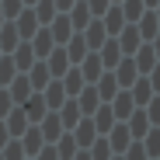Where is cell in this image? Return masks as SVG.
Listing matches in <instances>:
<instances>
[{
  "label": "cell",
  "instance_id": "1",
  "mask_svg": "<svg viewBox=\"0 0 160 160\" xmlns=\"http://www.w3.org/2000/svg\"><path fill=\"white\" fill-rule=\"evenodd\" d=\"M125 125H129V132H132V139H143L146 132L153 129V125H150V115H146V108H136V112H132V115L125 118Z\"/></svg>",
  "mask_w": 160,
  "mask_h": 160
},
{
  "label": "cell",
  "instance_id": "2",
  "mask_svg": "<svg viewBox=\"0 0 160 160\" xmlns=\"http://www.w3.org/2000/svg\"><path fill=\"white\" fill-rule=\"evenodd\" d=\"M104 139L112 143V150H115V153H125V150L132 146V132H129V125H125V122H118V125H115Z\"/></svg>",
  "mask_w": 160,
  "mask_h": 160
},
{
  "label": "cell",
  "instance_id": "3",
  "mask_svg": "<svg viewBox=\"0 0 160 160\" xmlns=\"http://www.w3.org/2000/svg\"><path fill=\"white\" fill-rule=\"evenodd\" d=\"M73 139H77V146H94V139H98L94 118H80L77 129H73Z\"/></svg>",
  "mask_w": 160,
  "mask_h": 160
},
{
  "label": "cell",
  "instance_id": "4",
  "mask_svg": "<svg viewBox=\"0 0 160 160\" xmlns=\"http://www.w3.org/2000/svg\"><path fill=\"white\" fill-rule=\"evenodd\" d=\"M129 94H132V101H136V108H146L150 98H153V84H150V77H139L136 84L129 87Z\"/></svg>",
  "mask_w": 160,
  "mask_h": 160
},
{
  "label": "cell",
  "instance_id": "5",
  "mask_svg": "<svg viewBox=\"0 0 160 160\" xmlns=\"http://www.w3.org/2000/svg\"><path fill=\"white\" fill-rule=\"evenodd\" d=\"M91 118H94L98 136H108V132H112V125H115V112H112V104H101V108H98Z\"/></svg>",
  "mask_w": 160,
  "mask_h": 160
},
{
  "label": "cell",
  "instance_id": "6",
  "mask_svg": "<svg viewBox=\"0 0 160 160\" xmlns=\"http://www.w3.org/2000/svg\"><path fill=\"white\" fill-rule=\"evenodd\" d=\"M77 104H80V112H84V115L91 118V115H94V112L101 108L104 101L98 98V87H87V91H80V94H77Z\"/></svg>",
  "mask_w": 160,
  "mask_h": 160
},
{
  "label": "cell",
  "instance_id": "7",
  "mask_svg": "<svg viewBox=\"0 0 160 160\" xmlns=\"http://www.w3.org/2000/svg\"><path fill=\"white\" fill-rule=\"evenodd\" d=\"M112 112H115V118H129L132 112H136V101H132L129 91H118V94L112 98Z\"/></svg>",
  "mask_w": 160,
  "mask_h": 160
},
{
  "label": "cell",
  "instance_id": "8",
  "mask_svg": "<svg viewBox=\"0 0 160 160\" xmlns=\"http://www.w3.org/2000/svg\"><path fill=\"white\" fill-rule=\"evenodd\" d=\"M132 63H136V70H139V77H146L153 66H157V52L150 49V45H139L136 49V59H132Z\"/></svg>",
  "mask_w": 160,
  "mask_h": 160
},
{
  "label": "cell",
  "instance_id": "9",
  "mask_svg": "<svg viewBox=\"0 0 160 160\" xmlns=\"http://www.w3.org/2000/svg\"><path fill=\"white\" fill-rule=\"evenodd\" d=\"M56 115H59V122H63L66 129H77V122L84 118V112H80V104H77V101H63V108H59Z\"/></svg>",
  "mask_w": 160,
  "mask_h": 160
},
{
  "label": "cell",
  "instance_id": "10",
  "mask_svg": "<svg viewBox=\"0 0 160 160\" xmlns=\"http://www.w3.org/2000/svg\"><path fill=\"white\" fill-rule=\"evenodd\" d=\"M63 101H66V87L59 84V80H56V84H45V108L52 112V108H63Z\"/></svg>",
  "mask_w": 160,
  "mask_h": 160
},
{
  "label": "cell",
  "instance_id": "11",
  "mask_svg": "<svg viewBox=\"0 0 160 160\" xmlns=\"http://www.w3.org/2000/svg\"><path fill=\"white\" fill-rule=\"evenodd\" d=\"M115 80H118V84L129 91L132 84H136V80H139V70H136V63H132V59H125L118 70H115Z\"/></svg>",
  "mask_w": 160,
  "mask_h": 160
},
{
  "label": "cell",
  "instance_id": "12",
  "mask_svg": "<svg viewBox=\"0 0 160 160\" xmlns=\"http://www.w3.org/2000/svg\"><path fill=\"white\" fill-rule=\"evenodd\" d=\"M139 143H143L146 157H150V160H157V157H160V125H153V129L146 132V136H143Z\"/></svg>",
  "mask_w": 160,
  "mask_h": 160
},
{
  "label": "cell",
  "instance_id": "13",
  "mask_svg": "<svg viewBox=\"0 0 160 160\" xmlns=\"http://www.w3.org/2000/svg\"><path fill=\"white\" fill-rule=\"evenodd\" d=\"M115 94H118V80L108 73V77L101 80V87H98V98H101L104 104H112V98H115Z\"/></svg>",
  "mask_w": 160,
  "mask_h": 160
},
{
  "label": "cell",
  "instance_id": "14",
  "mask_svg": "<svg viewBox=\"0 0 160 160\" xmlns=\"http://www.w3.org/2000/svg\"><path fill=\"white\" fill-rule=\"evenodd\" d=\"M56 153H59V160H73L77 157V139L73 136H59L56 139Z\"/></svg>",
  "mask_w": 160,
  "mask_h": 160
},
{
  "label": "cell",
  "instance_id": "15",
  "mask_svg": "<svg viewBox=\"0 0 160 160\" xmlns=\"http://www.w3.org/2000/svg\"><path fill=\"white\" fill-rule=\"evenodd\" d=\"M87 153H91V160H112V143L104 139V136H98L94 146H91Z\"/></svg>",
  "mask_w": 160,
  "mask_h": 160
},
{
  "label": "cell",
  "instance_id": "16",
  "mask_svg": "<svg viewBox=\"0 0 160 160\" xmlns=\"http://www.w3.org/2000/svg\"><path fill=\"white\" fill-rule=\"evenodd\" d=\"M63 136V122H59V115H45V139L52 143V139H59Z\"/></svg>",
  "mask_w": 160,
  "mask_h": 160
},
{
  "label": "cell",
  "instance_id": "17",
  "mask_svg": "<svg viewBox=\"0 0 160 160\" xmlns=\"http://www.w3.org/2000/svg\"><path fill=\"white\" fill-rule=\"evenodd\" d=\"M66 77V94H80V91H84V87H80V84H84V73H80V70H70V73H63Z\"/></svg>",
  "mask_w": 160,
  "mask_h": 160
},
{
  "label": "cell",
  "instance_id": "18",
  "mask_svg": "<svg viewBox=\"0 0 160 160\" xmlns=\"http://www.w3.org/2000/svg\"><path fill=\"white\" fill-rule=\"evenodd\" d=\"M146 115H150V125H160V94H153V98H150Z\"/></svg>",
  "mask_w": 160,
  "mask_h": 160
},
{
  "label": "cell",
  "instance_id": "19",
  "mask_svg": "<svg viewBox=\"0 0 160 160\" xmlns=\"http://www.w3.org/2000/svg\"><path fill=\"white\" fill-rule=\"evenodd\" d=\"M122 157H125V160H150V157H146V150H143V143H132Z\"/></svg>",
  "mask_w": 160,
  "mask_h": 160
},
{
  "label": "cell",
  "instance_id": "20",
  "mask_svg": "<svg viewBox=\"0 0 160 160\" xmlns=\"http://www.w3.org/2000/svg\"><path fill=\"white\" fill-rule=\"evenodd\" d=\"M63 66H66V52H56V56L49 59V70L56 73V77H63Z\"/></svg>",
  "mask_w": 160,
  "mask_h": 160
},
{
  "label": "cell",
  "instance_id": "21",
  "mask_svg": "<svg viewBox=\"0 0 160 160\" xmlns=\"http://www.w3.org/2000/svg\"><path fill=\"white\" fill-rule=\"evenodd\" d=\"M136 42H139V35H136V32L129 28V32H125V38H122V45H125V52H136V49H139Z\"/></svg>",
  "mask_w": 160,
  "mask_h": 160
},
{
  "label": "cell",
  "instance_id": "22",
  "mask_svg": "<svg viewBox=\"0 0 160 160\" xmlns=\"http://www.w3.org/2000/svg\"><path fill=\"white\" fill-rule=\"evenodd\" d=\"M98 70H101V63H98V59L91 56V59H87V73H84V70H80V73H84L87 80H98Z\"/></svg>",
  "mask_w": 160,
  "mask_h": 160
},
{
  "label": "cell",
  "instance_id": "23",
  "mask_svg": "<svg viewBox=\"0 0 160 160\" xmlns=\"http://www.w3.org/2000/svg\"><path fill=\"white\" fill-rule=\"evenodd\" d=\"M143 35H146V38H153V35H157V21H153V14L143 21Z\"/></svg>",
  "mask_w": 160,
  "mask_h": 160
},
{
  "label": "cell",
  "instance_id": "24",
  "mask_svg": "<svg viewBox=\"0 0 160 160\" xmlns=\"http://www.w3.org/2000/svg\"><path fill=\"white\" fill-rule=\"evenodd\" d=\"M104 63H118V49H115V42H108V49H104Z\"/></svg>",
  "mask_w": 160,
  "mask_h": 160
},
{
  "label": "cell",
  "instance_id": "25",
  "mask_svg": "<svg viewBox=\"0 0 160 160\" xmlns=\"http://www.w3.org/2000/svg\"><path fill=\"white\" fill-rule=\"evenodd\" d=\"M150 73H153V77H150V84H153V94H160V66H153Z\"/></svg>",
  "mask_w": 160,
  "mask_h": 160
},
{
  "label": "cell",
  "instance_id": "26",
  "mask_svg": "<svg viewBox=\"0 0 160 160\" xmlns=\"http://www.w3.org/2000/svg\"><path fill=\"white\" fill-rule=\"evenodd\" d=\"M42 160H59V153H56V146H45V153H42Z\"/></svg>",
  "mask_w": 160,
  "mask_h": 160
},
{
  "label": "cell",
  "instance_id": "27",
  "mask_svg": "<svg viewBox=\"0 0 160 160\" xmlns=\"http://www.w3.org/2000/svg\"><path fill=\"white\" fill-rule=\"evenodd\" d=\"M38 143H42V136H35V132H32V139H24V146H32V150H38Z\"/></svg>",
  "mask_w": 160,
  "mask_h": 160
},
{
  "label": "cell",
  "instance_id": "28",
  "mask_svg": "<svg viewBox=\"0 0 160 160\" xmlns=\"http://www.w3.org/2000/svg\"><path fill=\"white\" fill-rule=\"evenodd\" d=\"M73 160H91V153H87V150H84V153H77V157H73Z\"/></svg>",
  "mask_w": 160,
  "mask_h": 160
},
{
  "label": "cell",
  "instance_id": "29",
  "mask_svg": "<svg viewBox=\"0 0 160 160\" xmlns=\"http://www.w3.org/2000/svg\"><path fill=\"white\" fill-rule=\"evenodd\" d=\"M153 45H157V49H153V52H157V56H160V35H157V38H153Z\"/></svg>",
  "mask_w": 160,
  "mask_h": 160
},
{
  "label": "cell",
  "instance_id": "30",
  "mask_svg": "<svg viewBox=\"0 0 160 160\" xmlns=\"http://www.w3.org/2000/svg\"><path fill=\"white\" fill-rule=\"evenodd\" d=\"M112 160H125V157H112Z\"/></svg>",
  "mask_w": 160,
  "mask_h": 160
},
{
  "label": "cell",
  "instance_id": "31",
  "mask_svg": "<svg viewBox=\"0 0 160 160\" xmlns=\"http://www.w3.org/2000/svg\"><path fill=\"white\" fill-rule=\"evenodd\" d=\"M157 160H160V157H157Z\"/></svg>",
  "mask_w": 160,
  "mask_h": 160
}]
</instances>
